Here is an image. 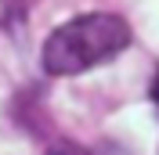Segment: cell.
Segmentation results:
<instances>
[{
    "label": "cell",
    "mask_w": 159,
    "mask_h": 155,
    "mask_svg": "<svg viewBox=\"0 0 159 155\" xmlns=\"http://www.w3.org/2000/svg\"><path fill=\"white\" fill-rule=\"evenodd\" d=\"M127 43H130V25L119 15H105V11L80 15L47 36L43 69L51 76H76L101 61H112Z\"/></svg>",
    "instance_id": "6da1fadb"
},
{
    "label": "cell",
    "mask_w": 159,
    "mask_h": 155,
    "mask_svg": "<svg viewBox=\"0 0 159 155\" xmlns=\"http://www.w3.org/2000/svg\"><path fill=\"white\" fill-rule=\"evenodd\" d=\"M152 97H156V105H159V79H156V87H152Z\"/></svg>",
    "instance_id": "3957f363"
},
{
    "label": "cell",
    "mask_w": 159,
    "mask_h": 155,
    "mask_svg": "<svg viewBox=\"0 0 159 155\" xmlns=\"http://www.w3.org/2000/svg\"><path fill=\"white\" fill-rule=\"evenodd\" d=\"M47 155H87L83 148H76V144H54Z\"/></svg>",
    "instance_id": "7a4b0ae2"
}]
</instances>
